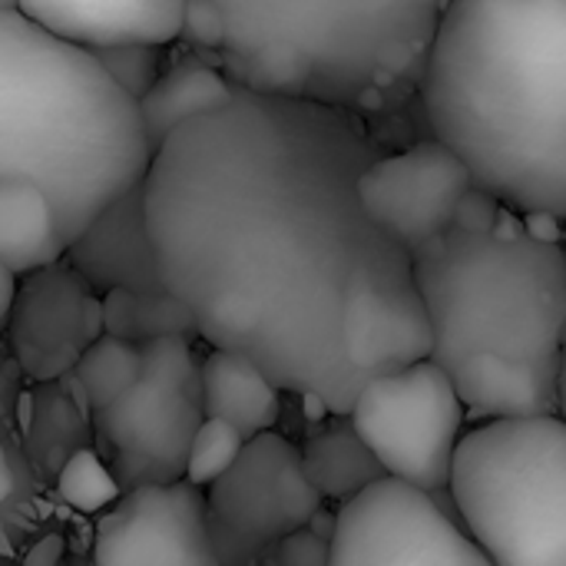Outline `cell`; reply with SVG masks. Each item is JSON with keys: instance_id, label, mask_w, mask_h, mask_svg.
<instances>
[{"instance_id": "obj_26", "label": "cell", "mask_w": 566, "mask_h": 566, "mask_svg": "<svg viewBox=\"0 0 566 566\" xmlns=\"http://www.w3.org/2000/svg\"><path fill=\"white\" fill-rule=\"evenodd\" d=\"M259 566H328V541L318 531H302L279 544Z\"/></svg>"}, {"instance_id": "obj_17", "label": "cell", "mask_w": 566, "mask_h": 566, "mask_svg": "<svg viewBox=\"0 0 566 566\" xmlns=\"http://www.w3.org/2000/svg\"><path fill=\"white\" fill-rule=\"evenodd\" d=\"M235 93L239 90L226 80V73L202 56H186L169 63L159 83L136 103L153 156L176 129L229 106Z\"/></svg>"}, {"instance_id": "obj_25", "label": "cell", "mask_w": 566, "mask_h": 566, "mask_svg": "<svg viewBox=\"0 0 566 566\" xmlns=\"http://www.w3.org/2000/svg\"><path fill=\"white\" fill-rule=\"evenodd\" d=\"M182 36H186L196 50L219 53V50H222V43H226V17H222V3H216V0H196V3H186Z\"/></svg>"}, {"instance_id": "obj_10", "label": "cell", "mask_w": 566, "mask_h": 566, "mask_svg": "<svg viewBox=\"0 0 566 566\" xmlns=\"http://www.w3.org/2000/svg\"><path fill=\"white\" fill-rule=\"evenodd\" d=\"M328 566H494L451 504L398 481H381L338 507Z\"/></svg>"}, {"instance_id": "obj_14", "label": "cell", "mask_w": 566, "mask_h": 566, "mask_svg": "<svg viewBox=\"0 0 566 566\" xmlns=\"http://www.w3.org/2000/svg\"><path fill=\"white\" fill-rule=\"evenodd\" d=\"M53 36L86 50L169 46L182 36L186 3L179 0H23L17 3Z\"/></svg>"}, {"instance_id": "obj_7", "label": "cell", "mask_w": 566, "mask_h": 566, "mask_svg": "<svg viewBox=\"0 0 566 566\" xmlns=\"http://www.w3.org/2000/svg\"><path fill=\"white\" fill-rule=\"evenodd\" d=\"M196 338H159L139 348L136 385L106 411L93 415L103 461L123 494L186 481L189 448L206 424L202 358Z\"/></svg>"}, {"instance_id": "obj_29", "label": "cell", "mask_w": 566, "mask_h": 566, "mask_svg": "<svg viewBox=\"0 0 566 566\" xmlns=\"http://www.w3.org/2000/svg\"><path fill=\"white\" fill-rule=\"evenodd\" d=\"M10 494H13V464H10V454L0 441V504H7Z\"/></svg>"}, {"instance_id": "obj_15", "label": "cell", "mask_w": 566, "mask_h": 566, "mask_svg": "<svg viewBox=\"0 0 566 566\" xmlns=\"http://www.w3.org/2000/svg\"><path fill=\"white\" fill-rule=\"evenodd\" d=\"M99 298L109 292L163 295V275L156 249L146 226V192L143 186L116 199L103 216H96L86 232L70 242L63 259Z\"/></svg>"}, {"instance_id": "obj_27", "label": "cell", "mask_w": 566, "mask_h": 566, "mask_svg": "<svg viewBox=\"0 0 566 566\" xmlns=\"http://www.w3.org/2000/svg\"><path fill=\"white\" fill-rule=\"evenodd\" d=\"M454 229H464V232H494L497 229V202L488 192L471 189L468 199L458 209Z\"/></svg>"}, {"instance_id": "obj_8", "label": "cell", "mask_w": 566, "mask_h": 566, "mask_svg": "<svg viewBox=\"0 0 566 566\" xmlns=\"http://www.w3.org/2000/svg\"><path fill=\"white\" fill-rule=\"evenodd\" d=\"M348 421L388 481L428 497L448 494L454 458L468 434V411L451 378L431 358L371 378L355 398Z\"/></svg>"}, {"instance_id": "obj_4", "label": "cell", "mask_w": 566, "mask_h": 566, "mask_svg": "<svg viewBox=\"0 0 566 566\" xmlns=\"http://www.w3.org/2000/svg\"><path fill=\"white\" fill-rule=\"evenodd\" d=\"M149 166L139 106L99 60L0 3V182L40 189L70 249Z\"/></svg>"}, {"instance_id": "obj_3", "label": "cell", "mask_w": 566, "mask_h": 566, "mask_svg": "<svg viewBox=\"0 0 566 566\" xmlns=\"http://www.w3.org/2000/svg\"><path fill=\"white\" fill-rule=\"evenodd\" d=\"M411 255L431 328L428 358L451 378L468 418L557 415L566 249L527 229H451Z\"/></svg>"}, {"instance_id": "obj_6", "label": "cell", "mask_w": 566, "mask_h": 566, "mask_svg": "<svg viewBox=\"0 0 566 566\" xmlns=\"http://www.w3.org/2000/svg\"><path fill=\"white\" fill-rule=\"evenodd\" d=\"M448 497L494 566H566V421L544 415L468 428Z\"/></svg>"}, {"instance_id": "obj_18", "label": "cell", "mask_w": 566, "mask_h": 566, "mask_svg": "<svg viewBox=\"0 0 566 566\" xmlns=\"http://www.w3.org/2000/svg\"><path fill=\"white\" fill-rule=\"evenodd\" d=\"M66 259L50 199L23 182H0V269L17 282Z\"/></svg>"}, {"instance_id": "obj_24", "label": "cell", "mask_w": 566, "mask_h": 566, "mask_svg": "<svg viewBox=\"0 0 566 566\" xmlns=\"http://www.w3.org/2000/svg\"><path fill=\"white\" fill-rule=\"evenodd\" d=\"M93 56L133 103H139L166 73V60L159 46H123V50H103Z\"/></svg>"}, {"instance_id": "obj_28", "label": "cell", "mask_w": 566, "mask_h": 566, "mask_svg": "<svg viewBox=\"0 0 566 566\" xmlns=\"http://www.w3.org/2000/svg\"><path fill=\"white\" fill-rule=\"evenodd\" d=\"M20 371H17V365L7 358V355H0V421L10 415V408H13V398H17V388H20Z\"/></svg>"}, {"instance_id": "obj_13", "label": "cell", "mask_w": 566, "mask_h": 566, "mask_svg": "<svg viewBox=\"0 0 566 566\" xmlns=\"http://www.w3.org/2000/svg\"><path fill=\"white\" fill-rule=\"evenodd\" d=\"M93 566H219L206 491L186 481L126 491L96 527Z\"/></svg>"}, {"instance_id": "obj_9", "label": "cell", "mask_w": 566, "mask_h": 566, "mask_svg": "<svg viewBox=\"0 0 566 566\" xmlns=\"http://www.w3.org/2000/svg\"><path fill=\"white\" fill-rule=\"evenodd\" d=\"M325 501L302 468V448L272 431L206 491L209 537L219 566H259L289 537L312 531Z\"/></svg>"}, {"instance_id": "obj_2", "label": "cell", "mask_w": 566, "mask_h": 566, "mask_svg": "<svg viewBox=\"0 0 566 566\" xmlns=\"http://www.w3.org/2000/svg\"><path fill=\"white\" fill-rule=\"evenodd\" d=\"M418 90L474 189L524 219H564L566 0L444 3Z\"/></svg>"}, {"instance_id": "obj_30", "label": "cell", "mask_w": 566, "mask_h": 566, "mask_svg": "<svg viewBox=\"0 0 566 566\" xmlns=\"http://www.w3.org/2000/svg\"><path fill=\"white\" fill-rule=\"evenodd\" d=\"M13 279L0 269V332H3V322H7V308H10V298H13Z\"/></svg>"}, {"instance_id": "obj_16", "label": "cell", "mask_w": 566, "mask_h": 566, "mask_svg": "<svg viewBox=\"0 0 566 566\" xmlns=\"http://www.w3.org/2000/svg\"><path fill=\"white\" fill-rule=\"evenodd\" d=\"M202 408L209 421H222L245 441H255L279 428L282 391L242 355L209 348L202 358Z\"/></svg>"}, {"instance_id": "obj_20", "label": "cell", "mask_w": 566, "mask_h": 566, "mask_svg": "<svg viewBox=\"0 0 566 566\" xmlns=\"http://www.w3.org/2000/svg\"><path fill=\"white\" fill-rule=\"evenodd\" d=\"M103 335L143 348L159 338H196V325L169 292H109L103 295Z\"/></svg>"}, {"instance_id": "obj_11", "label": "cell", "mask_w": 566, "mask_h": 566, "mask_svg": "<svg viewBox=\"0 0 566 566\" xmlns=\"http://www.w3.org/2000/svg\"><path fill=\"white\" fill-rule=\"evenodd\" d=\"M3 335L23 378L60 381L103 338V298L66 262L50 265L17 279Z\"/></svg>"}, {"instance_id": "obj_23", "label": "cell", "mask_w": 566, "mask_h": 566, "mask_svg": "<svg viewBox=\"0 0 566 566\" xmlns=\"http://www.w3.org/2000/svg\"><path fill=\"white\" fill-rule=\"evenodd\" d=\"M245 444L249 441L235 428L206 418V424L199 428V434H196V441L189 448L186 484H192L199 491H209L222 474H229V468L239 461V454H242Z\"/></svg>"}, {"instance_id": "obj_31", "label": "cell", "mask_w": 566, "mask_h": 566, "mask_svg": "<svg viewBox=\"0 0 566 566\" xmlns=\"http://www.w3.org/2000/svg\"><path fill=\"white\" fill-rule=\"evenodd\" d=\"M557 415L566 421V345L560 355V375H557Z\"/></svg>"}, {"instance_id": "obj_12", "label": "cell", "mask_w": 566, "mask_h": 566, "mask_svg": "<svg viewBox=\"0 0 566 566\" xmlns=\"http://www.w3.org/2000/svg\"><path fill=\"white\" fill-rule=\"evenodd\" d=\"M471 189V172L438 139H421L401 153L378 156L358 186L371 222L408 252L448 235Z\"/></svg>"}, {"instance_id": "obj_21", "label": "cell", "mask_w": 566, "mask_h": 566, "mask_svg": "<svg viewBox=\"0 0 566 566\" xmlns=\"http://www.w3.org/2000/svg\"><path fill=\"white\" fill-rule=\"evenodd\" d=\"M139 368H143V355L136 345L103 335L76 361L73 381H76V391L86 401V408L96 415V411H106L109 405H116L136 385Z\"/></svg>"}, {"instance_id": "obj_5", "label": "cell", "mask_w": 566, "mask_h": 566, "mask_svg": "<svg viewBox=\"0 0 566 566\" xmlns=\"http://www.w3.org/2000/svg\"><path fill=\"white\" fill-rule=\"evenodd\" d=\"M219 70L239 93L358 113L418 83L444 3L219 0Z\"/></svg>"}, {"instance_id": "obj_1", "label": "cell", "mask_w": 566, "mask_h": 566, "mask_svg": "<svg viewBox=\"0 0 566 566\" xmlns=\"http://www.w3.org/2000/svg\"><path fill=\"white\" fill-rule=\"evenodd\" d=\"M358 113L235 93L153 156L146 226L196 338L348 418L371 378L431 355L415 255L371 222Z\"/></svg>"}, {"instance_id": "obj_19", "label": "cell", "mask_w": 566, "mask_h": 566, "mask_svg": "<svg viewBox=\"0 0 566 566\" xmlns=\"http://www.w3.org/2000/svg\"><path fill=\"white\" fill-rule=\"evenodd\" d=\"M302 468L318 497L335 501L338 507L385 481L381 464L348 418H335L302 444Z\"/></svg>"}, {"instance_id": "obj_22", "label": "cell", "mask_w": 566, "mask_h": 566, "mask_svg": "<svg viewBox=\"0 0 566 566\" xmlns=\"http://www.w3.org/2000/svg\"><path fill=\"white\" fill-rule=\"evenodd\" d=\"M56 491L63 504H70L76 514H106L119 497L123 488L113 478L109 464L99 458L93 448H76L66 454L60 474H56Z\"/></svg>"}]
</instances>
